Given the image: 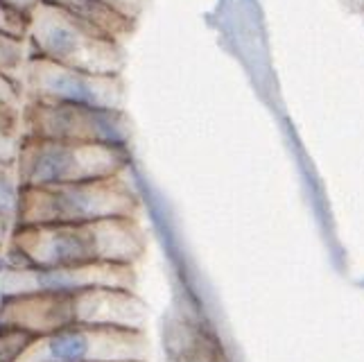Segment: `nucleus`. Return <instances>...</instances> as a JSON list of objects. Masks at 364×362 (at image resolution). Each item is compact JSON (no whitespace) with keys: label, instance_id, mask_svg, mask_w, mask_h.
Returning <instances> with one entry per match:
<instances>
[{"label":"nucleus","instance_id":"2eb2a0df","mask_svg":"<svg viewBox=\"0 0 364 362\" xmlns=\"http://www.w3.org/2000/svg\"><path fill=\"white\" fill-rule=\"evenodd\" d=\"M23 141L21 120L0 114V166H14Z\"/></svg>","mask_w":364,"mask_h":362},{"label":"nucleus","instance_id":"1a4fd4ad","mask_svg":"<svg viewBox=\"0 0 364 362\" xmlns=\"http://www.w3.org/2000/svg\"><path fill=\"white\" fill-rule=\"evenodd\" d=\"M136 265L89 263V265H34L23 272L0 274V294H75L93 288L136 290Z\"/></svg>","mask_w":364,"mask_h":362},{"label":"nucleus","instance_id":"423d86ee","mask_svg":"<svg viewBox=\"0 0 364 362\" xmlns=\"http://www.w3.org/2000/svg\"><path fill=\"white\" fill-rule=\"evenodd\" d=\"M145 331L70 324L41 333L18 362H147Z\"/></svg>","mask_w":364,"mask_h":362},{"label":"nucleus","instance_id":"ddd939ff","mask_svg":"<svg viewBox=\"0 0 364 362\" xmlns=\"http://www.w3.org/2000/svg\"><path fill=\"white\" fill-rule=\"evenodd\" d=\"M30 59V48L25 36L0 30V68L21 80L23 68Z\"/></svg>","mask_w":364,"mask_h":362},{"label":"nucleus","instance_id":"aec40b11","mask_svg":"<svg viewBox=\"0 0 364 362\" xmlns=\"http://www.w3.org/2000/svg\"><path fill=\"white\" fill-rule=\"evenodd\" d=\"M7 240H9V231L5 229V224L0 222V247H3V245H5Z\"/></svg>","mask_w":364,"mask_h":362},{"label":"nucleus","instance_id":"7ed1b4c3","mask_svg":"<svg viewBox=\"0 0 364 362\" xmlns=\"http://www.w3.org/2000/svg\"><path fill=\"white\" fill-rule=\"evenodd\" d=\"M25 39L30 55L50 59L55 64L91 73H122L127 64L124 43L89 28L48 0H36L30 9Z\"/></svg>","mask_w":364,"mask_h":362},{"label":"nucleus","instance_id":"f8f14e48","mask_svg":"<svg viewBox=\"0 0 364 362\" xmlns=\"http://www.w3.org/2000/svg\"><path fill=\"white\" fill-rule=\"evenodd\" d=\"M36 338L39 335L21 324L0 319V362H18Z\"/></svg>","mask_w":364,"mask_h":362},{"label":"nucleus","instance_id":"9d476101","mask_svg":"<svg viewBox=\"0 0 364 362\" xmlns=\"http://www.w3.org/2000/svg\"><path fill=\"white\" fill-rule=\"evenodd\" d=\"M48 3L61 7L70 16L86 23L89 28L97 32L111 36L118 43L127 41L136 30V21L120 14L114 7L102 3V0H48Z\"/></svg>","mask_w":364,"mask_h":362},{"label":"nucleus","instance_id":"f03ea898","mask_svg":"<svg viewBox=\"0 0 364 362\" xmlns=\"http://www.w3.org/2000/svg\"><path fill=\"white\" fill-rule=\"evenodd\" d=\"M0 319L41 335L70 324L145 331L147 306L136 290L93 288L75 294H0Z\"/></svg>","mask_w":364,"mask_h":362},{"label":"nucleus","instance_id":"9b49d317","mask_svg":"<svg viewBox=\"0 0 364 362\" xmlns=\"http://www.w3.org/2000/svg\"><path fill=\"white\" fill-rule=\"evenodd\" d=\"M25 186L14 166H0V222L5 224L9 235L21 227L23 220Z\"/></svg>","mask_w":364,"mask_h":362},{"label":"nucleus","instance_id":"39448f33","mask_svg":"<svg viewBox=\"0 0 364 362\" xmlns=\"http://www.w3.org/2000/svg\"><path fill=\"white\" fill-rule=\"evenodd\" d=\"M127 147L57 141L23 136L16 156V172L25 188H48L86 179H102L129 170Z\"/></svg>","mask_w":364,"mask_h":362},{"label":"nucleus","instance_id":"4468645a","mask_svg":"<svg viewBox=\"0 0 364 362\" xmlns=\"http://www.w3.org/2000/svg\"><path fill=\"white\" fill-rule=\"evenodd\" d=\"M23 107H25L23 82L0 68V114L21 120Z\"/></svg>","mask_w":364,"mask_h":362},{"label":"nucleus","instance_id":"20e7f679","mask_svg":"<svg viewBox=\"0 0 364 362\" xmlns=\"http://www.w3.org/2000/svg\"><path fill=\"white\" fill-rule=\"evenodd\" d=\"M141 197L127 172L48 188H25L21 224L95 222L109 218H138Z\"/></svg>","mask_w":364,"mask_h":362},{"label":"nucleus","instance_id":"0eeeda50","mask_svg":"<svg viewBox=\"0 0 364 362\" xmlns=\"http://www.w3.org/2000/svg\"><path fill=\"white\" fill-rule=\"evenodd\" d=\"M23 136L57 141H84L127 147L132 143V122L124 109L75 107L25 100L21 114Z\"/></svg>","mask_w":364,"mask_h":362},{"label":"nucleus","instance_id":"f3484780","mask_svg":"<svg viewBox=\"0 0 364 362\" xmlns=\"http://www.w3.org/2000/svg\"><path fill=\"white\" fill-rule=\"evenodd\" d=\"M102 3H107L109 7H114L116 11H120V14L138 23V18L143 16L149 0H102Z\"/></svg>","mask_w":364,"mask_h":362},{"label":"nucleus","instance_id":"a211bd4d","mask_svg":"<svg viewBox=\"0 0 364 362\" xmlns=\"http://www.w3.org/2000/svg\"><path fill=\"white\" fill-rule=\"evenodd\" d=\"M3 3H7V5H11V7H16V9H21V11H28V14H30V9L36 5V0H3Z\"/></svg>","mask_w":364,"mask_h":362},{"label":"nucleus","instance_id":"6e6552de","mask_svg":"<svg viewBox=\"0 0 364 362\" xmlns=\"http://www.w3.org/2000/svg\"><path fill=\"white\" fill-rule=\"evenodd\" d=\"M25 100L75 107L124 109L127 89L122 73H91L30 55L21 75Z\"/></svg>","mask_w":364,"mask_h":362},{"label":"nucleus","instance_id":"f257e3e1","mask_svg":"<svg viewBox=\"0 0 364 362\" xmlns=\"http://www.w3.org/2000/svg\"><path fill=\"white\" fill-rule=\"evenodd\" d=\"M30 254L34 265H136L145 254V231L138 218H109L95 222L21 224L9 235Z\"/></svg>","mask_w":364,"mask_h":362},{"label":"nucleus","instance_id":"6ab92c4d","mask_svg":"<svg viewBox=\"0 0 364 362\" xmlns=\"http://www.w3.org/2000/svg\"><path fill=\"white\" fill-rule=\"evenodd\" d=\"M342 3H344L348 9H353V11H358V14L364 16V0H342Z\"/></svg>","mask_w":364,"mask_h":362},{"label":"nucleus","instance_id":"dca6fc26","mask_svg":"<svg viewBox=\"0 0 364 362\" xmlns=\"http://www.w3.org/2000/svg\"><path fill=\"white\" fill-rule=\"evenodd\" d=\"M28 23H30L28 11H21L0 0V30L11 32L16 36H25L28 34Z\"/></svg>","mask_w":364,"mask_h":362}]
</instances>
